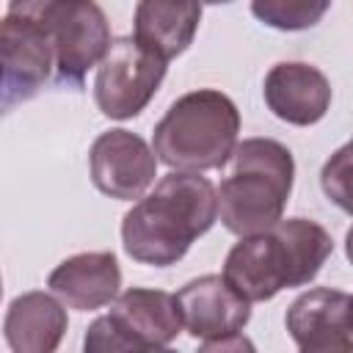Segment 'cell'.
<instances>
[{
  "instance_id": "6da1fadb",
  "label": "cell",
  "mask_w": 353,
  "mask_h": 353,
  "mask_svg": "<svg viewBox=\"0 0 353 353\" xmlns=\"http://www.w3.org/2000/svg\"><path fill=\"white\" fill-rule=\"evenodd\" d=\"M218 218L215 185L193 171L165 174L154 190L132 204L121 221V243L141 265H176L190 243L210 232Z\"/></svg>"
},
{
  "instance_id": "7a4b0ae2",
  "label": "cell",
  "mask_w": 353,
  "mask_h": 353,
  "mask_svg": "<svg viewBox=\"0 0 353 353\" xmlns=\"http://www.w3.org/2000/svg\"><path fill=\"white\" fill-rule=\"evenodd\" d=\"M334 251L331 234L309 218H281L276 226L245 234L226 254V281L251 303L270 301L287 287L309 284Z\"/></svg>"
},
{
  "instance_id": "3957f363",
  "label": "cell",
  "mask_w": 353,
  "mask_h": 353,
  "mask_svg": "<svg viewBox=\"0 0 353 353\" xmlns=\"http://www.w3.org/2000/svg\"><path fill=\"white\" fill-rule=\"evenodd\" d=\"M292 152L273 138H245L232 152V174L218 188L221 223L237 234L276 226L292 193Z\"/></svg>"
},
{
  "instance_id": "277c9868",
  "label": "cell",
  "mask_w": 353,
  "mask_h": 353,
  "mask_svg": "<svg viewBox=\"0 0 353 353\" xmlns=\"http://www.w3.org/2000/svg\"><path fill=\"white\" fill-rule=\"evenodd\" d=\"M237 132V105L215 88H199L171 102L165 116L154 124L152 149L171 171L201 174L221 168L232 157Z\"/></svg>"
},
{
  "instance_id": "5b68a950",
  "label": "cell",
  "mask_w": 353,
  "mask_h": 353,
  "mask_svg": "<svg viewBox=\"0 0 353 353\" xmlns=\"http://www.w3.org/2000/svg\"><path fill=\"white\" fill-rule=\"evenodd\" d=\"M185 328L179 301L163 290L130 287L116 295L108 314L97 317L83 339L85 353L157 350L176 339Z\"/></svg>"
},
{
  "instance_id": "8992f818",
  "label": "cell",
  "mask_w": 353,
  "mask_h": 353,
  "mask_svg": "<svg viewBox=\"0 0 353 353\" xmlns=\"http://www.w3.org/2000/svg\"><path fill=\"white\" fill-rule=\"evenodd\" d=\"M36 25L50 36L55 52V83L83 88L88 69L110 50V25L97 0H58Z\"/></svg>"
},
{
  "instance_id": "52a82bcc",
  "label": "cell",
  "mask_w": 353,
  "mask_h": 353,
  "mask_svg": "<svg viewBox=\"0 0 353 353\" xmlns=\"http://www.w3.org/2000/svg\"><path fill=\"white\" fill-rule=\"evenodd\" d=\"M165 63V58L143 47L135 36L113 39L94 80V99L102 116L116 121L138 116L157 94L168 69Z\"/></svg>"
},
{
  "instance_id": "ba28073f",
  "label": "cell",
  "mask_w": 353,
  "mask_h": 353,
  "mask_svg": "<svg viewBox=\"0 0 353 353\" xmlns=\"http://www.w3.org/2000/svg\"><path fill=\"white\" fill-rule=\"evenodd\" d=\"M176 301L185 331L199 339L204 350L251 347L240 336V331L251 320V301L243 298L226 281V276H199L176 292Z\"/></svg>"
},
{
  "instance_id": "9c48e42d",
  "label": "cell",
  "mask_w": 353,
  "mask_h": 353,
  "mask_svg": "<svg viewBox=\"0 0 353 353\" xmlns=\"http://www.w3.org/2000/svg\"><path fill=\"white\" fill-rule=\"evenodd\" d=\"M88 171L99 193L132 201L141 199L154 182L157 154L141 135L130 130H108L91 143Z\"/></svg>"
},
{
  "instance_id": "30bf717a",
  "label": "cell",
  "mask_w": 353,
  "mask_h": 353,
  "mask_svg": "<svg viewBox=\"0 0 353 353\" xmlns=\"http://www.w3.org/2000/svg\"><path fill=\"white\" fill-rule=\"evenodd\" d=\"M287 331L301 353H353V295L314 287L287 309Z\"/></svg>"
},
{
  "instance_id": "8fae6325",
  "label": "cell",
  "mask_w": 353,
  "mask_h": 353,
  "mask_svg": "<svg viewBox=\"0 0 353 353\" xmlns=\"http://www.w3.org/2000/svg\"><path fill=\"white\" fill-rule=\"evenodd\" d=\"M3 50V110L36 97L55 69V52L41 25L6 14L0 30Z\"/></svg>"
},
{
  "instance_id": "7c38bea8",
  "label": "cell",
  "mask_w": 353,
  "mask_h": 353,
  "mask_svg": "<svg viewBox=\"0 0 353 353\" xmlns=\"http://www.w3.org/2000/svg\"><path fill=\"white\" fill-rule=\"evenodd\" d=\"M262 94L270 113L295 127L317 124L331 108L328 77L317 66L301 63V61L276 63L265 74Z\"/></svg>"
},
{
  "instance_id": "4fadbf2b",
  "label": "cell",
  "mask_w": 353,
  "mask_h": 353,
  "mask_svg": "<svg viewBox=\"0 0 353 353\" xmlns=\"http://www.w3.org/2000/svg\"><path fill=\"white\" fill-rule=\"evenodd\" d=\"M52 295L69 309L91 312L116 301L121 287V270L113 251H83L63 259L47 279Z\"/></svg>"
},
{
  "instance_id": "5bb4252c",
  "label": "cell",
  "mask_w": 353,
  "mask_h": 353,
  "mask_svg": "<svg viewBox=\"0 0 353 353\" xmlns=\"http://www.w3.org/2000/svg\"><path fill=\"white\" fill-rule=\"evenodd\" d=\"M63 303V301H61ZM47 292H22L6 312V342L14 353H52L69 325L66 309Z\"/></svg>"
},
{
  "instance_id": "9a60e30c",
  "label": "cell",
  "mask_w": 353,
  "mask_h": 353,
  "mask_svg": "<svg viewBox=\"0 0 353 353\" xmlns=\"http://www.w3.org/2000/svg\"><path fill=\"white\" fill-rule=\"evenodd\" d=\"M199 22L201 0H138L132 36L160 58L171 61L193 44Z\"/></svg>"
},
{
  "instance_id": "2e32d148",
  "label": "cell",
  "mask_w": 353,
  "mask_h": 353,
  "mask_svg": "<svg viewBox=\"0 0 353 353\" xmlns=\"http://www.w3.org/2000/svg\"><path fill=\"white\" fill-rule=\"evenodd\" d=\"M328 8L331 0H251V14L276 30L314 28Z\"/></svg>"
},
{
  "instance_id": "e0dca14e",
  "label": "cell",
  "mask_w": 353,
  "mask_h": 353,
  "mask_svg": "<svg viewBox=\"0 0 353 353\" xmlns=\"http://www.w3.org/2000/svg\"><path fill=\"white\" fill-rule=\"evenodd\" d=\"M320 185L328 201H334L342 212L353 215V141L339 146L320 171Z\"/></svg>"
},
{
  "instance_id": "ac0fdd59",
  "label": "cell",
  "mask_w": 353,
  "mask_h": 353,
  "mask_svg": "<svg viewBox=\"0 0 353 353\" xmlns=\"http://www.w3.org/2000/svg\"><path fill=\"white\" fill-rule=\"evenodd\" d=\"M58 0H8V14L14 17H25L30 22H39Z\"/></svg>"
},
{
  "instance_id": "d6986e66",
  "label": "cell",
  "mask_w": 353,
  "mask_h": 353,
  "mask_svg": "<svg viewBox=\"0 0 353 353\" xmlns=\"http://www.w3.org/2000/svg\"><path fill=\"white\" fill-rule=\"evenodd\" d=\"M345 254H347V259H350V265H353V226H350L347 234H345Z\"/></svg>"
},
{
  "instance_id": "ffe728a7",
  "label": "cell",
  "mask_w": 353,
  "mask_h": 353,
  "mask_svg": "<svg viewBox=\"0 0 353 353\" xmlns=\"http://www.w3.org/2000/svg\"><path fill=\"white\" fill-rule=\"evenodd\" d=\"M201 3H210V6H221V3H232V0H201Z\"/></svg>"
}]
</instances>
